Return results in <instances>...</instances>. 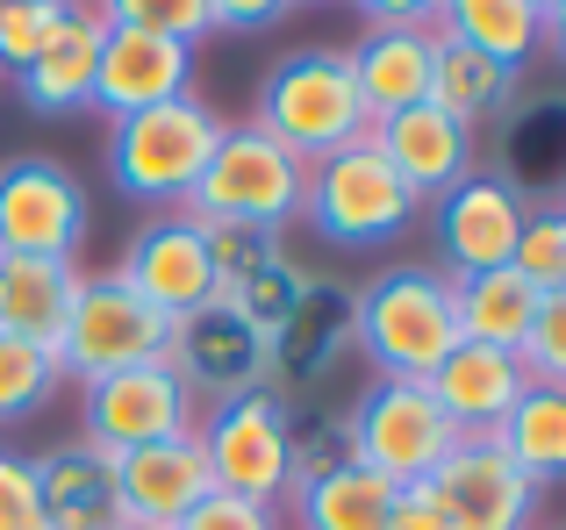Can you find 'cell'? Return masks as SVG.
Wrapping results in <instances>:
<instances>
[{
  "label": "cell",
  "instance_id": "7",
  "mask_svg": "<svg viewBox=\"0 0 566 530\" xmlns=\"http://www.w3.org/2000/svg\"><path fill=\"white\" fill-rule=\"evenodd\" d=\"M423 201L395 180V166L374 151V144H345V151L316 158L308 166V187H302V215L316 223L323 244H345V252H374V244L401 237L416 223Z\"/></svg>",
  "mask_w": 566,
  "mask_h": 530
},
{
  "label": "cell",
  "instance_id": "44",
  "mask_svg": "<svg viewBox=\"0 0 566 530\" xmlns=\"http://www.w3.org/2000/svg\"><path fill=\"white\" fill-rule=\"evenodd\" d=\"M559 209H566V194H559Z\"/></svg>",
  "mask_w": 566,
  "mask_h": 530
},
{
  "label": "cell",
  "instance_id": "10",
  "mask_svg": "<svg viewBox=\"0 0 566 530\" xmlns=\"http://www.w3.org/2000/svg\"><path fill=\"white\" fill-rule=\"evenodd\" d=\"M86 244V187L57 158H8L0 166V252L22 258H80Z\"/></svg>",
  "mask_w": 566,
  "mask_h": 530
},
{
  "label": "cell",
  "instance_id": "41",
  "mask_svg": "<svg viewBox=\"0 0 566 530\" xmlns=\"http://www.w3.org/2000/svg\"><path fill=\"white\" fill-rule=\"evenodd\" d=\"M524 8H538V14H545V8H553V0H524Z\"/></svg>",
  "mask_w": 566,
  "mask_h": 530
},
{
  "label": "cell",
  "instance_id": "15",
  "mask_svg": "<svg viewBox=\"0 0 566 530\" xmlns=\"http://www.w3.org/2000/svg\"><path fill=\"white\" fill-rule=\"evenodd\" d=\"M180 94H193V43L151 36V29H108L101 36L94 108H108L123 123V115H144V108L180 100Z\"/></svg>",
  "mask_w": 566,
  "mask_h": 530
},
{
  "label": "cell",
  "instance_id": "34",
  "mask_svg": "<svg viewBox=\"0 0 566 530\" xmlns=\"http://www.w3.org/2000/svg\"><path fill=\"white\" fill-rule=\"evenodd\" d=\"M72 14V0H14L8 14H0V72H22L29 57L51 43V29Z\"/></svg>",
  "mask_w": 566,
  "mask_h": 530
},
{
  "label": "cell",
  "instance_id": "6",
  "mask_svg": "<svg viewBox=\"0 0 566 530\" xmlns=\"http://www.w3.org/2000/svg\"><path fill=\"white\" fill-rule=\"evenodd\" d=\"M201 459H208V480L222 495H244V502H265L280 509L294 480V402L273 388H251V394H230V402L201 409Z\"/></svg>",
  "mask_w": 566,
  "mask_h": 530
},
{
  "label": "cell",
  "instance_id": "9",
  "mask_svg": "<svg viewBox=\"0 0 566 530\" xmlns=\"http://www.w3.org/2000/svg\"><path fill=\"white\" fill-rule=\"evenodd\" d=\"M201 431V402L166 359L123 365V373L86 380V445L101 452H137L158 437H193Z\"/></svg>",
  "mask_w": 566,
  "mask_h": 530
},
{
  "label": "cell",
  "instance_id": "23",
  "mask_svg": "<svg viewBox=\"0 0 566 530\" xmlns=\"http://www.w3.org/2000/svg\"><path fill=\"white\" fill-rule=\"evenodd\" d=\"M395 495L380 474H366L359 459H337L323 466V474L294 480L287 502H294V523L302 530H387V517H395Z\"/></svg>",
  "mask_w": 566,
  "mask_h": 530
},
{
  "label": "cell",
  "instance_id": "42",
  "mask_svg": "<svg viewBox=\"0 0 566 530\" xmlns=\"http://www.w3.org/2000/svg\"><path fill=\"white\" fill-rule=\"evenodd\" d=\"M123 530H151V523H123Z\"/></svg>",
  "mask_w": 566,
  "mask_h": 530
},
{
  "label": "cell",
  "instance_id": "16",
  "mask_svg": "<svg viewBox=\"0 0 566 530\" xmlns=\"http://www.w3.org/2000/svg\"><path fill=\"white\" fill-rule=\"evenodd\" d=\"M201 495H216L201 437H158V445L115 452V502H123V523L172 530Z\"/></svg>",
  "mask_w": 566,
  "mask_h": 530
},
{
  "label": "cell",
  "instance_id": "37",
  "mask_svg": "<svg viewBox=\"0 0 566 530\" xmlns=\"http://www.w3.org/2000/svg\"><path fill=\"white\" fill-rule=\"evenodd\" d=\"M294 0H208V22L230 29V36H251V29H273Z\"/></svg>",
  "mask_w": 566,
  "mask_h": 530
},
{
  "label": "cell",
  "instance_id": "29",
  "mask_svg": "<svg viewBox=\"0 0 566 530\" xmlns=\"http://www.w3.org/2000/svg\"><path fill=\"white\" fill-rule=\"evenodd\" d=\"M302 287H308V273H302V265H294L287 252H265L259 265H251V273L222 279V287H216V301L230 308V316H244L251 330H265V337H273L280 322L294 316V301H302Z\"/></svg>",
  "mask_w": 566,
  "mask_h": 530
},
{
  "label": "cell",
  "instance_id": "43",
  "mask_svg": "<svg viewBox=\"0 0 566 530\" xmlns=\"http://www.w3.org/2000/svg\"><path fill=\"white\" fill-rule=\"evenodd\" d=\"M8 8H14V0H0V14H8Z\"/></svg>",
  "mask_w": 566,
  "mask_h": 530
},
{
  "label": "cell",
  "instance_id": "20",
  "mask_svg": "<svg viewBox=\"0 0 566 530\" xmlns=\"http://www.w3.org/2000/svg\"><path fill=\"white\" fill-rule=\"evenodd\" d=\"M352 351V294L345 287H323L308 279L294 316L273 330V359H265V388L294 394V388H316L337 359Z\"/></svg>",
  "mask_w": 566,
  "mask_h": 530
},
{
  "label": "cell",
  "instance_id": "19",
  "mask_svg": "<svg viewBox=\"0 0 566 530\" xmlns=\"http://www.w3.org/2000/svg\"><path fill=\"white\" fill-rule=\"evenodd\" d=\"M430 402L452 416L459 437H495L502 416L531 394V373L516 365V351H488V344H459L438 373L423 380Z\"/></svg>",
  "mask_w": 566,
  "mask_h": 530
},
{
  "label": "cell",
  "instance_id": "5",
  "mask_svg": "<svg viewBox=\"0 0 566 530\" xmlns=\"http://www.w3.org/2000/svg\"><path fill=\"white\" fill-rule=\"evenodd\" d=\"M459 452V431L423 380H374L359 409L345 416V459L380 474L387 488H423L444 459Z\"/></svg>",
  "mask_w": 566,
  "mask_h": 530
},
{
  "label": "cell",
  "instance_id": "31",
  "mask_svg": "<svg viewBox=\"0 0 566 530\" xmlns=\"http://www.w3.org/2000/svg\"><path fill=\"white\" fill-rule=\"evenodd\" d=\"M510 265H516V273H524L538 294H559V287H566V209H559V201L524 209V230H516Z\"/></svg>",
  "mask_w": 566,
  "mask_h": 530
},
{
  "label": "cell",
  "instance_id": "17",
  "mask_svg": "<svg viewBox=\"0 0 566 530\" xmlns=\"http://www.w3.org/2000/svg\"><path fill=\"white\" fill-rule=\"evenodd\" d=\"M366 144L395 166V180L409 187L416 201H430V194H444V187H459L473 172V129L467 123H452L444 108H401V115H387V123L366 129Z\"/></svg>",
  "mask_w": 566,
  "mask_h": 530
},
{
  "label": "cell",
  "instance_id": "36",
  "mask_svg": "<svg viewBox=\"0 0 566 530\" xmlns=\"http://www.w3.org/2000/svg\"><path fill=\"white\" fill-rule=\"evenodd\" d=\"M172 530H280V509H265V502H244V495H201V502L187 509Z\"/></svg>",
  "mask_w": 566,
  "mask_h": 530
},
{
  "label": "cell",
  "instance_id": "1",
  "mask_svg": "<svg viewBox=\"0 0 566 530\" xmlns=\"http://www.w3.org/2000/svg\"><path fill=\"white\" fill-rule=\"evenodd\" d=\"M352 344L380 365V380H430L459 351L452 279L430 265H387L352 294Z\"/></svg>",
  "mask_w": 566,
  "mask_h": 530
},
{
  "label": "cell",
  "instance_id": "3",
  "mask_svg": "<svg viewBox=\"0 0 566 530\" xmlns=\"http://www.w3.org/2000/svg\"><path fill=\"white\" fill-rule=\"evenodd\" d=\"M302 187H308V166L287 144L237 123V129H222L216 158L193 180V194L180 201V215L201 230H273L280 237V223L302 215Z\"/></svg>",
  "mask_w": 566,
  "mask_h": 530
},
{
  "label": "cell",
  "instance_id": "14",
  "mask_svg": "<svg viewBox=\"0 0 566 530\" xmlns=\"http://www.w3.org/2000/svg\"><path fill=\"white\" fill-rule=\"evenodd\" d=\"M531 201L516 194V180L502 172H467L459 187L438 194V252H444V279L467 273H495L516 252V230H524Z\"/></svg>",
  "mask_w": 566,
  "mask_h": 530
},
{
  "label": "cell",
  "instance_id": "38",
  "mask_svg": "<svg viewBox=\"0 0 566 530\" xmlns=\"http://www.w3.org/2000/svg\"><path fill=\"white\" fill-rule=\"evenodd\" d=\"M366 14V29H438L444 0H352Z\"/></svg>",
  "mask_w": 566,
  "mask_h": 530
},
{
  "label": "cell",
  "instance_id": "35",
  "mask_svg": "<svg viewBox=\"0 0 566 530\" xmlns=\"http://www.w3.org/2000/svg\"><path fill=\"white\" fill-rule=\"evenodd\" d=\"M0 530H43V495H36V459L0 445Z\"/></svg>",
  "mask_w": 566,
  "mask_h": 530
},
{
  "label": "cell",
  "instance_id": "39",
  "mask_svg": "<svg viewBox=\"0 0 566 530\" xmlns=\"http://www.w3.org/2000/svg\"><path fill=\"white\" fill-rule=\"evenodd\" d=\"M387 530H459V523L444 517V509L430 502L423 488H401V495H395V517H387Z\"/></svg>",
  "mask_w": 566,
  "mask_h": 530
},
{
  "label": "cell",
  "instance_id": "12",
  "mask_svg": "<svg viewBox=\"0 0 566 530\" xmlns=\"http://www.w3.org/2000/svg\"><path fill=\"white\" fill-rule=\"evenodd\" d=\"M265 359H273V337L251 330L244 316H230L222 301L180 316V322H172V344H166V365L187 380V394L201 409L265 388Z\"/></svg>",
  "mask_w": 566,
  "mask_h": 530
},
{
  "label": "cell",
  "instance_id": "40",
  "mask_svg": "<svg viewBox=\"0 0 566 530\" xmlns=\"http://www.w3.org/2000/svg\"><path fill=\"white\" fill-rule=\"evenodd\" d=\"M538 51H553L566 65V0H553V8L538 14Z\"/></svg>",
  "mask_w": 566,
  "mask_h": 530
},
{
  "label": "cell",
  "instance_id": "18",
  "mask_svg": "<svg viewBox=\"0 0 566 530\" xmlns=\"http://www.w3.org/2000/svg\"><path fill=\"white\" fill-rule=\"evenodd\" d=\"M101 36H108L101 8H94V0H72V14L51 29V43H43V51L29 57L22 72H14V94H22V108H36V115H72V108H94Z\"/></svg>",
  "mask_w": 566,
  "mask_h": 530
},
{
  "label": "cell",
  "instance_id": "24",
  "mask_svg": "<svg viewBox=\"0 0 566 530\" xmlns=\"http://www.w3.org/2000/svg\"><path fill=\"white\" fill-rule=\"evenodd\" d=\"M80 287V258H22L0 252V337H36L51 344Z\"/></svg>",
  "mask_w": 566,
  "mask_h": 530
},
{
  "label": "cell",
  "instance_id": "2",
  "mask_svg": "<svg viewBox=\"0 0 566 530\" xmlns=\"http://www.w3.org/2000/svg\"><path fill=\"white\" fill-rule=\"evenodd\" d=\"M251 129H265L273 144H287L302 166H316V158L359 144L366 129H374V115H366V100H359L352 57L323 51V43L287 51L259 80V115H251Z\"/></svg>",
  "mask_w": 566,
  "mask_h": 530
},
{
  "label": "cell",
  "instance_id": "8",
  "mask_svg": "<svg viewBox=\"0 0 566 530\" xmlns=\"http://www.w3.org/2000/svg\"><path fill=\"white\" fill-rule=\"evenodd\" d=\"M166 344H172V322L151 301H137L115 273H80L72 308L51 337L65 380H101V373H123V365L166 359Z\"/></svg>",
  "mask_w": 566,
  "mask_h": 530
},
{
  "label": "cell",
  "instance_id": "25",
  "mask_svg": "<svg viewBox=\"0 0 566 530\" xmlns=\"http://www.w3.org/2000/svg\"><path fill=\"white\" fill-rule=\"evenodd\" d=\"M452 308H459V344H488V351H516L538 316V287L516 265L495 273H467L452 279Z\"/></svg>",
  "mask_w": 566,
  "mask_h": 530
},
{
  "label": "cell",
  "instance_id": "21",
  "mask_svg": "<svg viewBox=\"0 0 566 530\" xmlns=\"http://www.w3.org/2000/svg\"><path fill=\"white\" fill-rule=\"evenodd\" d=\"M36 495H43V530H123V502H115V452L72 445L36 459Z\"/></svg>",
  "mask_w": 566,
  "mask_h": 530
},
{
  "label": "cell",
  "instance_id": "27",
  "mask_svg": "<svg viewBox=\"0 0 566 530\" xmlns=\"http://www.w3.org/2000/svg\"><path fill=\"white\" fill-rule=\"evenodd\" d=\"M438 36H452V43H467V51L495 57V65L524 72L531 51H538V8H524V0H444Z\"/></svg>",
  "mask_w": 566,
  "mask_h": 530
},
{
  "label": "cell",
  "instance_id": "4",
  "mask_svg": "<svg viewBox=\"0 0 566 530\" xmlns=\"http://www.w3.org/2000/svg\"><path fill=\"white\" fill-rule=\"evenodd\" d=\"M222 115L208 108L201 94H180V100H158L144 115H123L108 129V180L123 187L129 201H151V209H180L193 194V180L208 172L222 144Z\"/></svg>",
  "mask_w": 566,
  "mask_h": 530
},
{
  "label": "cell",
  "instance_id": "22",
  "mask_svg": "<svg viewBox=\"0 0 566 530\" xmlns=\"http://www.w3.org/2000/svg\"><path fill=\"white\" fill-rule=\"evenodd\" d=\"M352 80H359V100L374 123L401 108H423L430 100V57H438V29H366L352 43Z\"/></svg>",
  "mask_w": 566,
  "mask_h": 530
},
{
  "label": "cell",
  "instance_id": "32",
  "mask_svg": "<svg viewBox=\"0 0 566 530\" xmlns=\"http://www.w3.org/2000/svg\"><path fill=\"white\" fill-rule=\"evenodd\" d=\"M108 29H151V36H172V43H201L216 36L208 22V0H94Z\"/></svg>",
  "mask_w": 566,
  "mask_h": 530
},
{
  "label": "cell",
  "instance_id": "30",
  "mask_svg": "<svg viewBox=\"0 0 566 530\" xmlns=\"http://www.w3.org/2000/svg\"><path fill=\"white\" fill-rule=\"evenodd\" d=\"M57 380H65V365H57L51 344H36V337H0V431L36 416L57 394Z\"/></svg>",
  "mask_w": 566,
  "mask_h": 530
},
{
  "label": "cell",
  "instance_id": "28",
  "mask_svg": "<svg viewBox=\"0 0 566 530\" xmlns=\"http://www.w3.org/2000/svg\"><path fill=\"white\" fill-rule=\"evenodd\" d=\"M495 445L524 466L531 480H566V388H531L524 402L502 416Z\"/></svg>",
  "mask_w": 566,
  "mask_h": 530
},
{
  "label": "cell",
  "instance_id": "11",
  "mask_svg": "<svg viewBox=\"0 0 566 530\" xmlns=\"http://www.w3.org/2000/svg\"><path fill=\"white\" fill-rule=\"evenodd\" d=\"M423 495L459 530H531L545 488L495 445V437H459V452L423 480Z\"/></svg>",
  "mask_w": 566,
  "mask_h": 530
},
{
  "label": "cell",
  "instance_id": "13",
  "mask_svg": "<svg viewBox=\"0 0 566 530\" xmlns=\"http://www.w3.org/2000/svg\"><path fill=\"white\" fill-rule=\"evenodd\" d=\"M115 279H123L137 301H151L166 322L193 316V308L216 301V258H208V237L201 223H187L180 209L172 215H151V223L129 237L123 265H115Z\"/></svg>",
  "mask_w": 566,
  "mask_h": 530
},
{
  "label": "cell",
  "instance_id": "33",
  "mask_svg": "<svg viewBox=\"0 0 566 530\" xmlns=\"http://www.w3.org/2000/svg\"><path fill=\"white\" fill-rule=\"evenodd\" d=\"M516 365L531 373V388H566V287L538 294V316L516 344Z\"/></svg>",
  "mask_w": 566,
  "mask_h": 530
},
{
  "label": "cell",
  "instance_id": "26",
  "mask_svg": "<svg viewBox=\"0 0 566 530\" xmlns=\"http://www.w3.org/2000/svg\"><path fill=\"white\" fill-rule=\"evenodd\" d=\"M516 94V72L495 65V57L467 51V43L438 36V57H430V108H444L452 123H488V115H502Z\"/></svg>",
  "mask_w": 566,
  "mask_h": 530
}]
</instances>
